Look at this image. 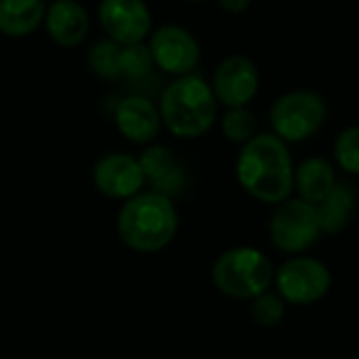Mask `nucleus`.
Segmentation results:
<instances>
[{
    "label": "nucleus",
    "instance_id": "obj_1",
    "mask_svg": "<svg viewBox=\"0 0 359 359\" xmlns=\"http://www.w3.org/2000/svg\"><path fill=\"white\" fill-rule=\"evenodd\" d=\"M242 189L259 202L280 204L294 191V162L288 143L273 133H259L242 145L236 160Z\"/></svg>",
    "mask_w": 359,
    "mask_h": 359
},
{
    "label": "nucleus",
    "instance_id": "obj_2",
    "mask_svg": "<svg viewBox=\"0 0 359 359\" xmlns=\"http://www.w3.org/2000/svg\"><path fill=\"white\" fill-rule=\"evenodd\" d=\"M158 109L168 133L179 139H198L215 126L219 101L210 82L198 74H187L166 84Z\"/></svg>",
    "mask_w": 359,
    "mask_h": 359
},
{
    "label": "nucleus",
    "instance_id": "obj_3",
    "mask_svg": "<svg viewBox=\"0 0 359 359\" xmlns=\"http://www.w3.org/2000/svg\"><path fill=\"white\" fill-rule=\"evenodd\" d=\"M179 229V215L172 200L158 191H143L126 200L118 215L122 242L137 252H158L166 248Z\"/></svg>",
    "mask_w": 359,
    "mask_h": 359
},
{
    "label": "nucleus",
    "instance_id": "obj_4",
    "mask_svg": "<svg viewBox=\"0 0 359 359\" xmlns=\"http://www.w3.org/2000/svg\"><path fill=\"white\" fill-rule=\"evenodd\" d=\"M276 267L257 248L238 246L229 248L212 265V284L219 292L238 301H252L271 290Z\"/></svg>",
    "mask_w": 359,
    "mask_h": 359
},
{
    "label": "nucleus",
    "instance_id": "obj_5",
    "mask_svg": "<svg viewBox=\"0 0 359 359\" xmlns=\"http://www.w3.org/2000/svg\"><path fill=\"white\" fill-rule=\"evenodd\" d=\"M328 118L326 99L309 88H297L280 95L269 109V124L276 137L286 143L311 139Z\"/></svg>",
    "mask_w": 359,
    "mask_h": 359
},
{
    "label": "nucleus",
    "instance_id": "obj_6",
    "mask_svg": "<svg viewBox=\"0 0 359 359\" xmlns=\"http://www.w3.org/2000/svg\"><path fill=\"white\" fill-rule=\"evenodd\" d=\"M322 236L318 208L301 198L290 196L280 202L269 219V238L273 246L286 255L309 250Z\"/></svg>",
    "mask_w": 359,
    "mask_h": 359
},
{
    "label": "nucleus",
    "instance_id": "obj_7",
    "mask_svg": "<svg viewBox=\"0 0 359 359\" xmlns=\"http://www.w3.org/2000/svg\"><path fill=\"white\" fill-rule=\"evenodd\" d=\"M276 292L290 305H313L332 288L328 265L313 257H294L282 263L273 278Z\"/></svg>",
    "mask_w": 359,
    "mask_h": 359
},
{
    "label": "nucleus",
    "instance_id": "obj_8",
    "mask_svg": "<svg viewBox=\"0 0 359 359\" xmlns=\"http://www.w3.org/2000/svg\"><path fill=\"white\" fill-rule=\"evenodd\" d=\"M147 46L151 50L156 67L175 78L194 74L202 59V48L196 36L187 27L177 23H166L151 29Z\"/></svg>",
    "mask_w": 359,
    "mask_h": 359
},
{
    "label": "nucleus",
    "instance_id": "obj_9",
    "mask_svg": "<svg viewBox=\"0 0 359 359\" xmlns=\"http://www.w3.org/2000/svg\"><path fill=\"white\" fill-rule=\"evenodd\" d=\"M105 38L120 46L145 42L151 34V11L145 0H101L97 8Z\"/></svg>",
    "mask_w": 359,
    "mask_h": 359
},
{
    "label": "nucleus",
    "instance_id": "obj_10",
    "mask_svg": "<svg viewBox=\"0 0 359 359\" xmlns=\"http://www.w3.org/2000/svg\"><path fill=\"white\" fill-rule=\"evenodd\" d=\"M210 88L221 105L248 107L261 88L259 67L246 55H229L217 65Z\"/></svg>",
    "mask_w": 359,
    "mask_h": 359
},
{
    "label": "nucleus",
    "instance_id": "obj_11",
    "mask_svg": "<svg viewBox=\"0 0 359 359\" xmlns=\"http://www.w3.org/2000/svg\"><path fill=\"white\" fill-rule=\"evenodd\" d=\"M93 183L97 191L114 200H130L141 194L145 177L139 158L122 151L101 156L93 166Z\"/></svg>",
    "mask_w": 359,
    "mask_h": 359
},
{
    "label": "nucleus",
    "instance_id": "obj_12",
    "mask_svg": "<svg viewBox=\"0 0 359 359\" xmlns=\"http://www.w3.org/2000/svg\"><path fill=\"white\" fill-rule=\"evenodd\" d=\"M114 122L120 135L135 145L151 143L162 128L158 105L141 95H130L120 99L114 111Z\"/></svg>",
    "mask_w": 359,
    "mask_h": 359
},
{
    "label": "nucleus",
    "instance_id": "obj_13",
    "mask_svg": "<svg viewBox=\"0 0 359 359\" xmlns=\"http://www.w3.org/2000/svg\"><path fill=\"white\" fill-rule=\"evenodd\" d=\"M42 25L48 38L63 48L80 46L90 29L88 13L78 0H53L46 4Z\"/></svg>",
    "mask_w": 359,
    "mask_h": 359
},
{
    "label": "nucleus",
    "instance_id": "obj_14",
    "mask_svg": "<svg viewBox=\"0 0 359 359\" xmlns=\"http://www.w3.org/2000/svg\"><path fill=\"white\" fill-rule=\"evenodd\" d=\"M139 164L145 177V183L151 185V191L164 194L170 200L183 191L185 172L177 164L172 151L164 145H149L139 156Z\"/></svg>",
    "mask_w": 359,
    "mask_h": 359
},
{
    "label": "nucleus",
    "instance_id": "obj_15",
    "mask_svg": "<svg viewBox=\"0 0 359 359\" xmlns=\"http://www.w3.org/2000/svg\"><path fill=\"white\" fill-rule=\"evenodd\" d=\"M337 172L334 166L322 158V156H311L305 158L297 168H294V189L297 198L318 206L322 200L328 198V194L337 185Z\"/></svg>",
    "mask_w": 359,
    "mask_h": 359
},
{
    "label": "nucleus",
    "instance_id": "obj_16",
    "mask_svg": "<svg viewBox=\"0 0 359 359\" xmlns=\"http://www.w3.org/2000/svg\"><path fill=\"white\" fill-rule=\"evenodd\" d=\"M355 206H358V189L349 181H337L328 198L316 206L322 233H328V236L341 233L349 225L351 215L355 212Z\"/></svg>",
    "mask_w": 359,
    "mask_h": 359
},
{
    "label": "nucleus",
    "instance_id": "obj_17",
    "mask_svg": "<svg viewBox=\"0 0 359 359\" xmlns=\"http://www.w3.org/2000/svg\"><path fill=\"white\" fill-rule=\"evenodd\" d=\"M46 13V0H0V34L25 38L34 34Z\"/></svg>",
    "mask_w": 359,
    "mask_h": 359
},
{
    "label": "nucleus",
    "instance_id": "obj_18",
    "mask_svg": "<svg viewBox=\"0 0 359 359\" xmlns=\"http://www.w3.org/2000/svg\"><path fill=\"white\" fill-rule=\"evenodd\" d=\"M120 44L109 40V38H103V40H97L88 53H86V63H88V69L99 78V80H107V82H114L118 78H122V72H120Z\"/></svg>",
    "mask_w": 359,
    "mask_h": 359
},
{
    "label": "nucleus",
    "instance_id": "obj_19",
    "mask_svg": "<svg viewBox=\"0 0 359 359\" xmlns=\"http://www.w3.org/2000/svg\"><path fill=\"white\" fill-rule=\"evenodd\" d=\"M221 130L225 139L238 145H246L250 139L259 135L257 118L248 107H227V111L221 118Z\"/></svg>",
    "mask_w": 359,
    "mask_h": 359
},
{
    "label": "nucleus",
    "instance_id": "obj_20",
    "mask_svg": "<svg viewBox=\"0 0 359 359\" xmlns=\"http://www.w3.org/2000/svg\"><path fill=\"white\" fill-rule=\"evenodd\" d=\"M156 67L151 50L145 42H137V44H126L120 48V72L122 78L128 80H143L151 74V69Z\"/></svg>",
    "mask_w": 359,
    "mask_h": 359
},
{
    "label": "nucleus",
    "instance_id": "obj_21",
    "mask_svg": "<svg viewBox=\"0 0 359 359\" xmlns=\"http://www.w3.org/2000/svg\"><path fill=\"white\" fill-rule=\"evenodd\" d=\"M252 320L257 326L261 328H273L278 326L284 316H286V301L278 294V292H263L257 299H252V307H250Z\"/></svg>",
    "mask_w": 359,
    "mask_h": 359
},
{
    "label": "nucleus",
    "instance_id": "obj_22",
    "mask_svg": "<svg viewBox=\"0 0 359 359\" xmlns=\"http://www.w3.org/2000/svg\"><path fill=\"white\" fill-rule=\"evenodd\" d=\"M334 160L347 175H359V126L343 128L334 139Z\"/></svg>",
    "mask_w": 359,
    "mask_h": 359
},
{
    "label": "nucleus",
    "instance_id": "obj_23",
    "mask_svg": "<svg viewBox=\"0 0 359 359\" xmlns=\"http://www.w3.org/2000/svg\"><path fill=\"white\" fill-rule=\"evenodd\" d=\"M219 4L229 15H242L250 8L252 0H219Z\"/></svg>",
    "mask_w": 359,
    "mask_h": 359
},
{
    "label": "nucleus",
    "instance_id": "obj_24",
    "mask_svg": "<svg viewBox=\"0 0 359 359\" xmlns=\"http://www.w3.org/2000/svg\"><path fill=\"white\" fill-rule=\"evenodd\" d=\"M185 2H206V0H185Z\"/></svg>",
    "mask_w": 359,
    "mask_h": 359
}]
</instances>
